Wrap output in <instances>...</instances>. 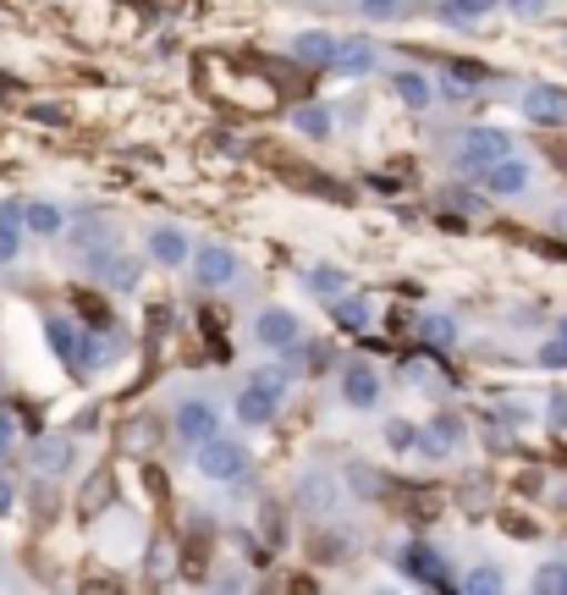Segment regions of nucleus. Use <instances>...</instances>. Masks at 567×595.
<instances>
[{
    "mask_svg": "<svg viewBox=\"0 0 567 595\" xmlns=\"http://www.w3.org/2000/svg\"><path fill=\"white\" fill-rule=\"evenodd\" d=\"M72 254H78V260H83V271H94V276H111V265L122 260L117 232L105 226V215H100V210H83V215L72 221Z\"/></svg>",
    "mask_w": 567,
    "mask_h": 595,
    "instance_id": "f257e3e1",
    "label": "nucleus"
},
{
    "mask_svg": "<svg viewBox=\"0 0 567 595\" xmlns=\"http://www.w3.org/2000/svg\"><path fill=\"white\" fill-rule=\"evenodd\" d=\"M44 336H50V347H55V359H61L67 370H78V375L100 370V336H89L83 325L50 314V320H44Z\"/></svg>",
    "mask_w": 567,
    "mask_h": 595,
    "instance_id": "f03ea898",
    "label": "nucleus"
},
{
    "mask_svg": "<svg viewBox=\"0 0 567 595\" xmlns=\"http://www.w3.org/2000/svg\"><path fill=\"white\" fill-rule=\"evenodd\" d=\"M282 392H286L282 370H260V375L237 392V420H243V425H271L276 409H282Z\"/></svg>",
    "mask_w": 567,
    "mask_h": 595,
    "instance_id": "7ed1b4c3",
    "label": "nucleus"
},
{
    "mask_svg": "<svg viewBox=\"0 0 567 595\" xmlns=\"http://www.w3.org/2000/svg\"><path fill=\"white\" fill-rule=\"evenodd\" d=\"M199 474L232 485V480L249 474V452H243L237 442H226V436H210V442H199Z\"/></svg>",
    "mask_w": 567,
    "mask_h": 595,
    "instance_id": "20e7f679",
    "label": "nucleus"
},
{
    "mask_svg": "<svg viewBox=\"0 0 567 595\" xmlns=\"http://www.w3.org/2000/svg\"><path fill=\"white\" fill-rule=\"evenodd\" d=\"M502 154H513V139L507 133H496V128H474V133H463L457 139V165L474 177V171H485L490 160H502Z\"/></svg>",
    "mask_w": 567,
    "mask_h": 595,
    "instance_id": "39448f33",
    "label": "nucleus"
},
{
    "mask_svg": "<svg viewBox=\"0 0 567 595\" xmlns=\"http://www.w3.org/2000/svg\"><path fill=\"white\" fill-rule=\"evenodd\" d=\"M479 177V188L485 193H502V199H513V193H524L529 188V165L518 160V154H502V160H490L485 171H474Z\"/></svg>",
    "mask_w": 567,
    "mask_h": 595,
    "instance_id": "423d86ee",
    "label": "nucleus"
},
{
    "mask_svg": "<svg viewBox=\"0 0 567 595\" xmlns=\"http://www.w3.org/2000/svg\"><path fill=\"white\" fill-rule=\"evenodd\" d=\"M524 117L535 122V128H557L567 117V94L563 89H551V83H535L529 94H524Z\"/></svg>",
    "mask_w": 567,
    "mask_h": 595,
    "instance_id": "0eeeda50",
    "label": "nucleus"
},
{
    "mask_svg": "<svg viewBox=\"0 0 567 595\" xmlns=\"http://www.w3.org/2000/svg\"><path fill=\"white\" fill-rule=\"evenodd\" d=\"M193 271H199V288H226V282H237V254L210 243V249H199Z\"/></svg>",
    "mask_w": 567,
    "mask_h": 595,
    "instance_id": "6e6552de",
    "label": "nucleus"
},
{
    "mask_svg": "<svg viewBox=\"0 0 567 595\" xmlns=\"http://www.w3.org/2000/svg\"><path fill=\"white\" fill-rule=\"evenodd\" d=\"M215 431H221V420H215V409H210V403L188 397V403L176 409V436H182V442L199 446V442H210Z\"/></svg>",
    "mask_w": 567,
    "mask_h": 595,
    "instance_id": "1a4fd4ad",
    "label": "nucleus"
},
{
    "mask_svg": "<svg viewBox=\"0 0 567 595\" xmlns=\"http://www.w3.org/2000/svg\"><path fill=\"white\" fill-rule=\"evenodd\" d=\"M336 78H364L369 67H375V50L364 44V39H336V50H331V61H325Z\"/></svg>",
    "mask_w": 567,
    "mask_h": 595,
    "instance_id": "9d476101",
    "label": "nucleus"
},
{
    "mask_svg": "<svg viewBox=\"0 0 567 595\" xmlns=\"http://www.w3.org/2000/svg\"><path fill=\"white\" fill-rule=\"evenodd\" d=\"M403 568H408L414 579L435 585V591H452V574H446V563H441L435 546H408V552H403Z\"/></svg>",
    "mask_w": 567,
    "mask_h": 595,
    "instance_id": "9b49d317",
    "label": "nucleus"
},
{
    "mask_svg": "<svg viewBox=\"0 0 567 595\" xmlns=\"http://www.w3.org/2000/svg\"><path fill=\"white\" fill-rule=\"evenodd\" d=\"M254 336H260L265 347H297L303 331H297V320H292L286 309H265V314L254 320Z\"/></svg>",
    "mask_w": 567,
    "mask_h": 595,
    "instance_id": "f8f14e48",
    "label": "nucleus"
},
{
    "mask_svg": "<svg viewBox=\"0 0 567 595\" xmlns=\"http://www.w3.org/2000/svg\"><path fill=\"white\" fill-rule=\"evenodd\" d=\"M331 50H336V33H325V28H303L292 39V61H303V67H325Z\"/></svg>",
    "mask_w": 567,
    "mask_h": 595,
    "instance_id": "ddd939ff",
    "label": "nucleus"
},
{
    "mask_svg": "<svg viewBox=\"0 0 567 595\" xmlns=\"http://www.w3.org/2000/svg\"><path fill=\"white\" fill-rule=\"evenodd\" d=\"M342 397H347L353 409H375V397H381L375 370H369V364H347V375H342Z\"/></svg>",
    "mask_w": 567,
    "mask_h": 595,
    "instance_id": "4468645a",
    "label": "nucleus"
},
{
    "mask_svg": "<svg viewBox=\"0 0 567 595\" xmlns=\"http://www.w3.org/2000/svg\"><path fill=\"white\" fill-rule=\"evenodd\" d=\"M22 226H28L33 238H61V232H67V215H61L55 204L33 199V204H22Z\"/></svg>",
    "mask_w": 567,
    "mask_h": 595,
    "instance_id": "2eb2a0df",
    "label": "nucleus"
},
{
    "mask_svg": "<svg viewBox=\"0 0 567 595\" xmlns=\"http://www.w3.org/2000/svg\"><path fill=\"white\" fill-rule=\"evenodd\" d=\"M149 260H160L165 271L182 265V260H188V238H182L176 226H154V232H149Z\"/></svg>",
    "mask_w": 567,
    "mask_h": 595,
    "instance_id": "dca6fc26",
    "label": "nucleus"
},
{
    "mask_svg": "<svg viewBox=\"0 0 567 595\" xmlns=\"http://www.w3.org/2000/svg\"><path fill=\"white\" fill-rule=\"evenodd\" d=\"M457 436H463L457 420H435L425 436H414V446H419L425 457H452V452H457Z\"/></svg>",
    "mask_w": 567,
    "mask_h": 595,
    "instance_id": "f3484780",
    "label": "nucleus"
},
{
    "mask_svg": "<svg viewBox=\"0 0 567 595\" xmlns=\"http://www.w3.org/2000/svg\"><path fill=\"white\" fill-rule=\"evenodd\" d=\"M392 89H397V100L414 105V111H429V100H435V83H429L425 72H392Z\"/></svg>",
    "mask_w": 567,
    "mask_h": 595,
    "instance_id": "a211bd4d",
    "label": "nucleus"
},
{
    "mask_svg": "<svg viewBox=\"0 0 567 595\" xmlns=\"http://www.w3.org/2000/svg\"><path fill=\"white\" fill-rule=\"evenodd\" d=\"M17 249H22V204L6 199V204H0V265L17 260Z\"/></svg>",
    "mask_w": 567,
    "mask_h": 595,
    "instance_id": "6ab92c4d",
    "label": "nucleus"
},
{
    "mask_svg": "<svg viewBox=\"0 0 567 595\" xmlns=\"http://www.w3.org/2000/svg\"><path fill=\"white\" fill-rule=\"evenodd\" d=\"M292 128H297L303 139H325V133H331V111H325V105H297V111H292Z\"/></svg>",
    "mask_w": 567,
    "mask_h": 595,
    "instance_id": "aec40b11",
    "label": "nucleus"
},
{
    "mask_svg": "<svg viewBox=\"0 0 567 595\" xmlns=\"http://www.w3.org/2000/svg\"><path fill=\"white\" fill-rule=\"evenodd\" d=\"M331 314H336V325L358 331V325L369 320V303H364V298H331Z\"/></svg>",
    "mask_w": 567,
    "mask_h": 595,
    "instance_id": "412c9836",
    "label": "nucleus"
},
{
    "mask_svg": "<svg viewBox=\"0 0 567 595\" xmlns=\"http://www.w3.org/2000/svg\"><path fill=\"white\" fill-rule=\"evenodd\" d=\"M297 502H303V507H314V513H325V507H331V485H325V474H303Z\"/></svg>",
    "mask_w": 567,
    "mask_h": 595,
    "instance_id": "4be33fe9",
    "label": "nucleus"
},
{
    "mask_svg": "<svg viewBox=\"0 0 567 595\" xmlns=\"http://www.w3.org/2000/svg\"><path fill=\"white\" fill-rule=\"evenodd\" d=\"M67 457H72V442H39L33 446V468H39V474H55Z\"/></svg>",
    "mask_w": 567,
    "mask_h": 595,
    "instance_id": "5701e85b",
    "label": "nucleus"
},
{
    "mask_svg": "<svg viewBox=\"0 0 567 595\" xmlns=\"http://www.w3.org/2000/svg\"><path fill=\"white\" fill-rule=\"evenodd\" d=\"M419 331H425L435 347H452V342H457V320H452V314H425Z\"/></svg>",
    "mask_w": 567,
    "mask_h": 595,
    "instance_id": "b1692460",
    "label": "nucleus"
},
{
    "mask_svg": "<svg viewBox=\"0 0 567 595\" xmlns=\"http://www.w3.org/2000/svg\"><path fill=\"white\" fill-rule=\"evenodd\" d=\"M485 83V67H452V78H446V94L452 100H463V94H474Z\"/></svg>",
    "mask_w": 567,
    "mask_h": 595,
    "instance_id": "393cba45",
    "label": "nucleus"
},
{
    "mask_svg": "<svg viewBox=\"0 0 567 595\" xmlns=\"http://www.w3.org/2000/svg\"><path fill=\"white\" fill-rule=\"evenodd\" d=\"M502 585H507V579H502V568H490V563H485V568H474V574L463 579V591L468 595H496Z\"/></svg>",
    "mask_w": 567,
    "mask_h": 595,
    "instance_id": "a878e982",
    "label": "nucleus"
},
{
    "mask_svg": "<svg viewBox=\"0 0 567 595\" xmlns=\"http://www.w3.org/2000/svg\"><path fill=\"white\" fill-rule=\"evenodd\" d=\"M502 0H446V17L452 22H474V17H490Z\"/></svg>",
    "mask_w": 567,
    "mask_h": 595,
    "instance_id": "bb28decb",
    "label": "nucleus"
},
{
    "mask_svg": "<svg viewBox=\"0 0 567 595\" xmlns=\"http://www.w3.org/2000/svg\"><path fill=\"white\" fill-rule=\"evenodd\" d=\"M308 288H314V293H342V288H347V276H342V271H331V265H320V271H308Z\"/></svg>",
    "mask_w": 567,
    "mask_h": 595,
    "instance_id": "cd10ccee",
    "label": "nucleus"
},
{
    "mask_svg": "<svg viewBox=\"0 0 567 595\" xmlns=\"http://www.w3.org/2000/svg\"><path fill=\"white\" fill-rule=\"evenodd\" d=\"M535 591H567V563H551V568H540V574H535Z\"/></svg>",
    "mask_w": 567,
    "mask_h": 595,
    "instance_id": "c85d7f7f",
    "label": "nucleus"
},
{
    "mask_svg": "<svg viewBox=\"0 0 567 595\" xmlns=\"http://www.w3.org/2000/svg\"><path fill=\"white\" fill-rule=\"evenodd\" d=\"M347 485H353L358 496H381V480H375L364 463H358V468H347Z\"/></svg>",
    "mask_w": 567,
    "mask_h": 595,
    "instance_id": "c756f323",
    "label": "nucleus"
},
{
    "mask_svg": "<svg viewBox=\"0 0 567 595\" xmlns=\"http://www.w3.org/2000/svg\"><path fill=\"white\" fill-rule=\"evenodd\" d=\"M386 442L397 446V452H414V425H408V420H392V425H386Z\"/></svg>",
    "mask_w": 567,
    "mask_h": 595,
    "instance_id": "7c9ffc66",
    "label": "nucleus"
},
{
    "mask_svg": "<svg viewBox=\"0 0 567 595\" xmlns=\"http://www.w3.org/2000/svg\"><path fill=\"white\" fill-rule=\"evenodd\" d=\"M540 364H546V370H567V342L563 336H551V342L540 347Z\"/></svg>",
    "mask_w": 567,
    "mask_h": 595,
    "instance_id": "2f4dec72",
    "label": "nucleus"
},
{
    "mask_svg": "<svg viewBox=\"0 0 567 595\" xmlns=\"http://www.w3.org/2000/svg\"><path fill=\"white\" fill-rule=\"evenodd\" d=\"M11 442H17V420H11V409H0V457L11 452Z\"/></svg>",
    "mask_w": 567,
    "mask_h": 595,
    "instance_id": "473e14b6",
    "label": "nucleus"
},
{
    "mask_svg": "<svg viewBox=\"0 0 567 595\" xmlns=\"http://www.w3.org/2000/svg\"><path fill=\"white\" fill-rule=\"evenodd\" d=\"M507 11H513V17H540L546 0H507Z\"/></svg>",
    "mask_w": 567,
    "mask_h": 595,
    "instance_id": "72a5a7b5",
    "label": "nucleus"
},
{
    "mask_svg": "<svg viewBox=\"0 0 567 595\" xmlns=\"http://www.w3.org/2000/svg\"><path fill=\"white\" fill-rule=\"evenodd\" d=\"M358 11H364V17H392L397 0H358Z\"/></svg>",
    "mask_w": 567,
    "mask_h": 595,
    "instance_id": "f704fd0d",
    "label": "nucleus"
},
{
    "mask_svg": "<svg viewBox=\"0 0 567 595\" xmlns=\"http://www.w3.org/2000/svg\"><path fill=\"white\" fill-rule=\"evenodd\" d=\"M11 502H17V491H11V480H6V474H0V518H6V513H11Z\"/></svg>",
    "mask_w": 567,
    "mask_h": 595,
    "instance_id": "c9c22d12",
    "label": "nucleus"
},
{
    "mask_svg": "<svg viewBox=\"0 0 567 595\" xmlns=\"http://www.w3.org/2000/svg\"><path fill=\"white\" fill-rule=\"evenodd\" d=\"M557 336H563V342H567V314H563V320H557Z\"/></svg>",
    "mask_w": 567,
    "mask_h": 595,
    "instance_id": "e433bc0d",
    "label": "nucleus"
}]
</instances>
